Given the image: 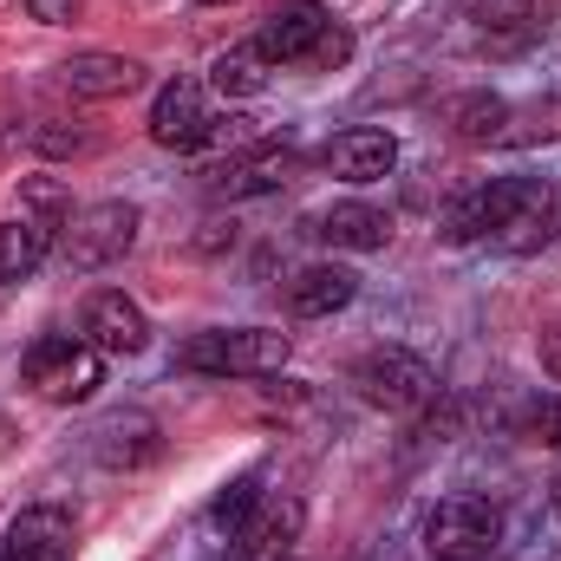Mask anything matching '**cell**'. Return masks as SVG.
<instances>
[{
  "mask_svg": "<svg viewBox=\"0 0 561 561\" xmlns=\"http://www.w3.org/2000/svg\"><path fill=\"white\" fill-rule=\"evenodd\" d=\"M450 242H490L503 255H536L561 236V190L542 176H496L450 203L444 216Z\"/></svg>",
  "mask_w": 561,
  "mask_h": 561,
  "instance_id": "1",
  "label": "cell"
},
{
  "mask_svg": "<svg viewBox=\"0 0 561 561\" xmlns=\"http://www.w3.org/2000/svg\"><path fill=\"white\" fill-rule=\"evenodd\" d=\"M183 373H203V379H268L287 366V333L275 327H216V333H196L183 353H176Z\"/></svg>",
  "mask_w": 561,
  "mask_h": 561,
  "instance_id": "2",
  "label": "cell"
},
{
  "mask_svg": "<svg viewBox=\"0 0 561 561\" xmlns=\"http://www.w3.org/2000/svg\"><path fill=\"white\" fill-rule=\"evenodd\" d=\"M99 359H105V353L85 346L79 333H46V340L26 346L20 379H26L46 405H85V399L105 386V366H99Z\"/></svg>",
  "mask_w": 561,
  "mask_h": 561,
  "instance_id": "3",
  "label": "cell"
},
{
  "mask_svg": "<svg viewBox=\"0 0 561 561\" xmlns=\"http://www.w3.org/2000/svg\"><path fill=\"white\" fill-rule=\"evenodd\" d=\"M138 203H85V209H72L66 216V229H59V262L72 268V275H99V268H112V262H125L131 249H138Z\"/></svg>",
  "mask_w": 561,
  "mask_h": 561,
  "instance_id": "4",
  "label": "cell"
},
{
  "mask_svg": "<svg viewBox=\"0 0 561 561\" xmlns=\"http://www.w3.org/2000/svg\"><path fill=\"white\" fill-rule=\"evenodd\" d=\"M353 386L366 405L379 412H424L437 399V366L405 353V346H373L359 366H353Z\"/></svg>",
  "mask_w": 561,
  "mask_h": 561,
  "instance_id": "5",
  "label": "cell"
},
{
  "mask_svg": "<svg viewBox=\"0 0 561 561\" xmlns=\"http://www.w3.org/2000/svg\"><path fill=\"white\" fill-rule=\"evenodd\" d=\"M503 542V516L483 496H444L424 516V549L431 561H490Z\"/></svg>",
  "mask_w": 561,
  "mask_h": 561,
  "instance_id": "6",
  "label": "cell"
},
{
  "mask_svg": "<svg viewBox=\"0 0 561 561\" xmlns=\"http://www.w3.org/2000/svg\"><path fill=\"white\" fill-rule=\"evenodd\" d=\"M327 33H333V13L320 0H280L275 13L262 20L255 46H262L268 66H313V53H320Z\"/></svg>",
  "mask_w": 561,
  "mask_h": 561,
  "instance_id": "7",
  "label": "cell"
},
{
  "mask_svg": "<svg viewBox=\"0 0 561 561\" xmlns=\"http://www.w3.org/2000/svg\"><path fill=\"white\" fill-rule=\"evenodd\" d=\"M307 510L294 496H262L236 529H229V561H287L300 542Z\"/></svg>",
  "mask_w": 561,
  "mask_h": 561,
  "instance_id": "8",
  "label": "cell"
},
{
  "mask_svg": "<svg viewBox=\"0 0 561 561\" xmlns=\"http://www.w3.org/2000/svg\"><path fill=\"white\" fill-rule=\"evenodd\" d=\"M79 340H85V346H99V353H112V359H131V353L150 346L144 307H138V300H125L118 287L92 294V300H85V313H79Z\"/></svg>",
  "mask_w": 561,
  "mask_h": 561,
  "instance_id": "9",
  "label": "cell"
},
{
  "mask_svg": "<svg viewBox=\"0 0 561 561\" xmlns=\"http://www.w3.org/2000/svg\"><path fill=\"white\" fill-rule=\"evenodd\" d=\"M150 138L163 150H196V144L216 138V118H209V99L196 79H170L150 105Z\"/></svg>",
  "mask_w": 561,
  "mask_h": 561,
  "instance_id": "10",
  "label": "cell"
},
{
  "mask_svg": "<svg viewBox=\"0 0 561 561\" xmlns=\"http://www.w3.org/2000/svg\"><path fill=\"white\" fill-rule=\"evenodd\" d=\"M320 163H327L340 183H379V176H392V163H399V138H392L386 125H353V131H340V138L320 150Z\"/></svg>",
  "mask_w": 561,
  "mask_h": 561,
  "instance_id": "11",
  "label": "cell"
},
{
  "mask_svg": "<svg viewBox=\"0 0 561 561\" xmlns=\"http://www.w3.org/2000/svg\"><path fill=\"white\" fill-rule=\"evenodd\" d=\"M0 561H72V516L59 503H33L7 523Z\"/></svg>",
  "mask_w": 561,
  "mask_h": 561,
  "instance_id": "12",
  "label": "cell"
},
{
  "mask_svg": "<svg viewBox=\"0 0 561 561\" xmlns=\"http://www.w3.org/2000/svg\"><path fill=\"white\" fill-rule=\"evenodd\" d=\"M463 20L483 53H523L536 39V0H463Z\"/></svg>",
  "mask_w": 561,
  "mask_h": 561,
  "instance_id": "13",
  "label": "cell"
},
{
  "mask_svg": "<svg viewBox=\"0 0 561 561\" xmlns=\"http://www.w3.org/2000/svg\"><path fill=\"white\" fill-rule=\"evenodd\" d=\"M59 85L72 99H125V92L144 85V66L125 59V53H79V59L59 66Z\"/></svg>",
  "mask_w": 561,
  "mask_h": 561,
  "instance_id": "14",
  "label": "cell"
},
{
  "mask_svg": "<svg viewBox=\"0 0 561 561\" xmlns=\"http://www.w3.org/2000/svg\"><path fill=\"white\" fill-rule=\"evenodd\" d=\"M157 450H163V437H157V419H144V412H112L92 431V457L105 470H138Z\"/></svg>",
  "mask_w": 561,
  "mask_h": 561,
  "instance_id": "15",
  "label": "cell"
},
{
  "mask_svg": "<svg viewBox=\"0 0 561 561\" xmlns=\"http://www.w3.org/2000/svg\"><path fill=\"white\" fill-rule=\"evenodd\" d=\"M313 236H320V242H333V249L373 255V249H386V242H392V216H386V209H373V203H333V209H320V216H313Z\"/></svg>",
  "mask_w": 561,
  "mask_h": 561,
  "instance_id": "16",
  "label": "cell"
},
{
  "mask_svg": "<svg viewBox=\"0 0 561 561\" xmlns=\"http://www.w3.org/2000/svg\"><path fill=\"white\" fill-rule=\"evenodd\" d=\"M59 249V222H46V216H7L0 222V280H26L46 255Z\"/></svg>",
  "mask_w": 561,
  "mask_h": 561,
  "instance_id": "17",
  "label": "cell"
},
{
  "mask_svg": "<svg viewBox=\"0 0 561 561\" xmlns=\"http://www.w3.org/2000/svg\"><path fill=\"white\" fill-rule=\"evenodd\" d=\"M353 294H359V275H353V268H340V262H313V268L294 275L287 307H294L300 320H327V313H340Z\"/></svg>",
  "mask_w": 561,
  "mask_h": 561,
  "instance_id": "18",
  "label": "cell"
},
{
  "mask_svg": "<svg viewBox=\"0 0 561 561\" xmlns=\"http://www.w3.org/2000/svg\"><path fill=\"white\" fill-rule=\"evenodd\" d=\"M209 85H216L222 99H255V92L268 85V59H262V46L249 39V46H229V53H216V66H209Z\"/></svg>",
  "mask_w": 561,
  "mask_h": 561,
  "instance_id": "19",
  "label": "cell"
},
{
  "mask_svg": "<svg viewBox=\"0 0 561 561\" xmlns=\"http://www.w3.org/2000/svg\"><path fill=\"white\" fill-rule=\"evenodd\" d=\"M503 125H510V99L496 92H463L450 105V131L463 144H503Z\"/></svg>",
  "mask_w": 561,
  "mask_h": 561,
  "instance_id": "20",
  "label": "cell"
},
{
  "mask_svg": "<svg viewBox=\"0 0 561 561\" xmlns=\"http://www.w3.org/2000/svg\"><path fill=\"white\" fill-rule=\"evenodd\" d=\"M561 138V99H536V105H510V125H503V144L529 150V144H556Z\"/></svg>",
  "mask_w": 561,
  "mask_h": 561,
  "instance_id": "21",
  "label": "cell"
},
{
  "mask_svg": "<svg viewBox=\"0 0 561 561\" xmlns=\"http://www.w3.org/2000/svg\"><path fill=\"white\" fill-rule=\"evenodd\" d=\"M20 209H26V216H46V222L66 229L72 196H66V183H53V176H26V183H20Z\"/></svg>",
  "mask_w": 561,
  "mask_h": 561,
  "instance_id": "22",
  "label": "cell"
},
{
  "mask_svg": "<svg viewBox=\"0 0 561 561\" xmlns=\"http://www.w3.org/2000/svg\"><path fill=\"white\" fill-rule=\"evenodd\" d=\"M26 138H33V150H46V157H79V150L92 144L85 131H79V118H39Z\"/></svg>",
  "mask_w": 561,
  "mask_h": 561,
  "instance_id": "23",
  "label": "cell"
},
{
  "mask_svg": "<svg viewBox=\"0 0 561 561\" xmlns=\"http://www.w3.org/2000/svg\"><path fill=\"white\" fill-rule=\"evenodd\" d=\"M255 503H262V477L249 470V477H236V483H229V490L216 496V510H209V516H216L222 529H236V523H242V516H249Z\"/></svg>",
  "mask_w": 561,
  "mask_h": 561,
  "instance_id": "24",
  "label": "cell"
},
{
  "mask_svg": "<svg viewBox=\"0 0 561 561\" xmlns=\"http://www.w3.org/2000/svg\"><path fill=\"white\" fill-rule=\"evenodd\" d=\"M523 431H529L536 444H549V450H561V392H556V399H536V405L523 412Z\"/></svg>",
  "mask_w": 561,
  "mask_h": 561,
  "instance_id": "25",
  "label": "cell"
},
{
  "mask_svg": "<svg viewBox=\"0 0 561 561\" xmlns=\"http://www.w3.org/2000/svg\"><path fill=\"white\" fill-rule=\"evenodd\" d=\"M85 13V0H26V20H39V26H72Z\"/></svg>",
  "mask_w": 561,
  "mask_h": 561,
  "instance_id": "26",
  "label": "cell"
},
{
  "mask_svg": "<svg viewBox=\"0 0 561 561\" xmlns=\"http://www.w3.org/2000/svg\"><path fill=\"white\" fill-rule=\"evenodd\" d=\"M346 59H353V33L333 26V33L320 39V53H313V72H333V66H346Z\"/></svg>",
  "mask_w": 561,
  "mask_h": 561,
  "instance_id": "27",
  "label": "cell"
},
{
  "mask_svg": "<svg viewBox=\"0 0 561 561\" xmlns=\"http://www.w3.org/2000/svg\"><path fill=\"white\" fill-rule=\"evenodd\" d=\"M203 7H229V0H203Z\"/></svg>",
  "mask_w": 561,
  "mask_h": 561,
  "instance_id": "28",
  "label": "cell"
}]
</instances>
